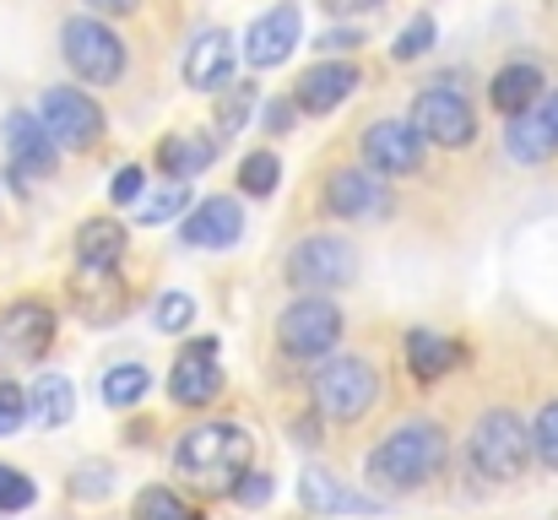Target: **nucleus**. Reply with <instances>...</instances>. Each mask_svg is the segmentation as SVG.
Here are the masks:
<instances>
[{"mask_svg":"<svg viewBox=\"0 0 558 520\" xmlns=\"http://www.w3.org/2000/svg\"><path fill=\"white\" fill-rule=\"evenodd\" d=\"M439 467H445V434L434 423H401L369 450V477L385 494L423 488L428 477H439Z\"/></svg>","mask_w":558,"mask_h":520,"instance_id":"obj_1","label":"nucleus"},{"mask_svg":"<svg viewBox=\"0 0 558 520\" xmlns=\"http://www.w3.org/2000/svg\"><path fill=\"white\" fill-rule=\"evenodd\" d=\"M174 461L195 483H228V477H239L250 467V434L239 423H201V428H190L180 439Z\"/></svg>","mask_w":558,"mask_h":520,"instance_id":"obj_2","label":"nucleus"},{"mask_svg":"<svg viewBox=\"0 0 558 520\" xmlns=\"http://www.w3.org/2000/svg\"><path fill=\"white\" fill-rule=\"evenodd\" d=\"M60 55H65V65H71L82 82H93V87H109V82L125 76V44H120V33H114L109 22H98V16H71V22L60 27Z\"/></svg>","mask_w":558,"mask_h":520,"instance_id":"obj_3","label":"nucleus"},{"mask_svg":"<svg viewBox=\"0 0 558 520\" xmlns=\"http://www.w3.org/2000/svg\"><path fill=\"white\" fill-rule=\"evenodd\" d=\"M526 461H532V428L505 407L483 412L477 428H472V467L494 483H510V477L526 472Z\"/></svg>","mask_w":558,"mask_h":520,"instance_id":"obj_4","label":"nucleus"},{"mask_svg":"<svg viewBox=\"0 0 558 520\" xmlns=\"http://www.w3.org/2000/svg\"><path fill=\"white\" fill-rule=\"evenodd\" d=\"M310 390H315L320 418L353 423V418H364L374 401H379V374H374V363H364V358H331V363L315 368V385Z\"/></svg>","mask_w":558,"mask_h":520,"instance_id":"obj_5","label":"nucleus"},{"mask_svg":"<svg viewBox=\"0 0 558 520\" xmlns=\"http://www.w3.org/2000/svg\"><path fill=\"white\" fill-rule=\"evenodd\" d=\"M277 342H282L288 358H326L331 347L342 342V310L331 299H320V293L293 299L282 310V321H277Z\"/></svg>","mask_w":558,"mask_h":520,"instance_id":"obj_6","label":"nucleus"},{"mask_svg":"<svg viewBox=\"0 0 558 520\" xmlns=\"http://www.w3.org/2000/svg\"><path fill=\"white\" fill-rule=\"evenodd\" d=\"M288 277H293L299 288L331 293V288H348V282L359 277V255H353V244L337 239V233H310V239L293 244V255H288Z\"/></svg>","mask_w":558,"mask_h":520,"instance_id":"obj_7","label":"nucleus"},{"mask_svg":"<svg viewBox=\"0 0 558 520\" xmlns=\"http://www.w3.org/2000/svg\"><path fill=\"white\" fill-rule=\"evenodd\" d=\"M38 120L54 136V147H71V153H87L104 136V109L76 87H49L38 98Z\"/></svg>","mask_w":558,"mask_h":520,"instance_id":"obj_8","label":"nucleus"},{"mask_svg":"<svg viewBox=\"0 0 558 520\" xmlns=\"http://www.w3.org/2000/svg\"><path fill=\"white\" fill-rule=\"evenodd\" d=\"M412 125H417V136L434 142V147H472V136H477L472 104H466L461 93H450V87L417 93V98H412Z\"/></svg>","mask_w":558,"mask_h":520,"instance_id":"obj_9","label":"nucleus"},{"mask_svg":"<svg viewBox=\"0 0 558 520\" xmlns=\"http://www.w3.org/2000/svg\"><path fill=\"white\" fill-rule=\"evenodd\" d=\"M54 342V315L44 304H11L0 310V368H27Z\"/></svg>","mask_w":558,"mask_h":520,"instance_id":"obj_10","label":"nucleus"},{"mask_svg":"<svg viewBox=\"0 0 558 520\" xmlns=\"http://www.w3.org/2000/svg\"><path fill=\"white\" fill-rule=\"evenodd\" d=\"M326 206L337 217H353V222H385L390 217V184L385 173L374 169H337L326 179Z\"/></svg>","mask_w":558,"mask_h":520,"instance_id":"obj_11","label":"nucleus"},{"mask_svg":"<svg viewBox=\"0 0 558 520\" xmlns=\"http://www.w3.org/2000/svg\"><path fill=\"white\" fill-rule=\"evenodd\" d=\"M364 158L385 179H407V173L423 169V136L412 120H374L364 131Z\"/></svg>","mask_w":558,"mask_h":520,"instance_id":"obj_12","label":"nucleus"},{"mask_svg":"<svg viewBox=\"0 0 558 520\" xmlns=\"http://www.w3.org/2000/svg\"><path fill=\"white\" fill-rule=\"evenodd\" d=\"M299 38H304L299 5H271L266 16L250 22V33H244V60H250L255 71H271V65H282V60L299 49Z\"/></svg>","mask_w":558,"mask_h":520,"instance_id":"obj_13","label":"nucleus"},{"mask_svg":"<svg viewBox=\"0 0 558 520\" xmlns=\"http://www.w3.org/2000/svg\"><path fill=\"white\" fill-rule=\"evenodd\" d=\"M169 390L180 407H206L217 390H222V363H217V342H190L174 358V374H169Z\"/></svg>","mask_w":558,"mask_h":520,"instance_id":"obj_14","label":"nucleus"},{"mask_svg":"<svg viewBox=\"0 0 558 520\" xmlns=\"http://www.w3.org/2000/svg\"><path fill=\"white\" fill-rule=\"evenodd\" d=\"M299 499H304L310 516H379V510H385L379 494H359V488L337 483V477L320 472V467H310V472L299 477Z\"/></svg>","mask_w":558,"mask_h":520,"instance_id":"obj_15","label":"nucleus"},{"mask_svg":"<svg viewBox=\"0 0 558 520\" xmlns=\"http://www.w3.org/2000/svg\"><path fill=\"white\" fill-rule=\"evenodd\" d=\"M5 153H11V169H16V173H33V179L54 173V164H60V147H54V136H49V131H44V120H33L27 109L5 114Z\"/></svg>","mask_w":558,"mask_h":520,"instance_id":"obj_16","label":"nucleus"},{"mask_svg":"<svg viewBox=\"0 0 558 520\" xmlns=\"http://www.w3.org/2000/svg\"><path fill=\"white\" fill-rule=\"evenodd\" d=\"M185 82L195 93H222L233 82V38L222 27H206L195 33L185 49Z\"/></svg>","mask_w":558,"mask_h":520,"instance_id":"obj_17","label":"nucleus"},{"mask_svg":"<svg viewBox=\"0 0 558 520\" xmlns=\"http://www.w3.org/2000/svg\"><path fill=\"white\" fill-rule=\"evenodd\" d=\"M353 87H359V65H348V60H320V65H310L304 76H299V109L304 114H331L337 104H348L353 98Z\"/></svg>","mask_w":558,"mask_h":520,"instance_id":"obj_18","label":"nucleus"},{"mask_svg":"<svg viewBox=\"0 0 558 520\" xmlns=\"http://www.w3.org/2000/svg\"><path fill=\"white\" fill-rule=\"evenodd\" d=\"M180 233H185V244H195V250H228V244L244 233L239 201H233V195H211V201L190 206V217H185Z\"/></svg>","mask_w":558,"mask_h":520,"instance_id":"obj_19","label":"nucleus"},{"mask_svg":"<svg viewBox=\"0 0 558 520\" xmlns=\"http://www.w3.org/2000/svg\"><path fill=\"white\" fill-rule=\"evenodd\" d=\"M120 255H125V228H120L114 217L82 222V233H76V261H82V271H114Z\"/></svg>","mask_w":558,"mask_h":520,"instance_id":"obj_20","label":"nucleus"},{"mask_svg":"<svg viewBox=\"0 0 558 520\" xmlns=\"http://www.w3.org/2000/svg\"><path fill=\"white\" fill-rule=\"evenodd\" d=\"M71 412H76V390L65 374H38L27 385V418L38 428H60V423H71Z\"/></svg>","mask_w":558,"mask_h":520,"instance_id":"obj_21","label":"nucleus"},{"mask_svg":"<svg viewBox=\"0 0 558 520\" xmlns=\"http://www.w3.org/2000/svg\"><path fill=\"white\" fill-rule=\"evenodd\" d=\"M217 136H206V131H195V136H169L163 147H158V169L174 173V179H190V173H206L217 164Z\"/></svg>","mask_w":558,"mask_h":520,"instance_id":"obj_22","label":"nucleus"},{"mask_svg":"<svg viewBox=\"0 0 558 520\" xmlns=\"http://www.w3.org/2000/svg\"><path fill=\"white\" fill-rule=\"evenodd\" d=\"M537 98H543V71H537V65L515 60V65H505V71L494 76V109H499V114H521V109H532Z\"/></svg>","mask_w":558,"mask_h":520,"instance_id":"obj_23","label":"nucleus"},{"mask_svg":"<svg viewBox=\"0 0 558 520\" xmlns=\"http://www.w3.org/2000/svg\"><path fill=\"white\" fill-rule=\"evenodd\" d=\"M461 363V347L445 342V337H434V331H412L407 337V368H412V379H439V374H450Z\"/></svg>","mask_w":558,"mask_h":520,"instance_id":"obj_24","label":"nucleus"},{"mask_svg":"<svg viewBox=\"0 0 558 520\" xmlns=\"http://www.w3.org/2000/svg\"><path fill=\"white\" fill-rule=\"evenodd\" d=\"M505 147H510V158H515V164H543V158H554V142L543 136V125L532 120V109H521V114H510V131H505Z\"/></svg>","mask_w":558,"mask_h":520,"instance_id":"obj_25","label":"nucleus"},{"mask_svg":"<svg viewBox=\"0 0 558 520\" xmlns=\"http://www.w3.org/2000/svg\"><path fill=\"white\" fill-rule=\"evenodd\" d=\"M147 390H153V374L142 363H120V368L104 374V401L109 407H136Z\"/></svg>","mask_w":558,"mask_h":520,"instance_id":"obj_26","label":"nucleus"},{"mask_svg":"<svg viewBox=\"0 0 558 520\" xmlns=\"http://www.w3.org/2000/svg\"><path fill=\"white\" fill-rule=\"evenodd\" d=\"M131 520H195V510L174 488H142L136 505H131Z\"/></svg>","mask_w":558,"mask_h":520,"instance_id":"obj_27","label":"nucleus"},{"mask_svg":"<svg viewBox=\"0 0 558 520\" xmlns=\"http://www.w3.org/2000/svg\"><path fill=\"white\" fill-rule=\"evenodd\" d=\"M277 173H282L277 153H250V158L239 164V190H244V195H271V190H277Z\"/></svg>","mask_w":558,"mask_h":520,"instance_id":"obj_28","label":"nucleus"},{"mask_svg":"<svg viewBox=\"0 0 558 520\" xmlns=\"http://www.w3.org/2000/svg\"><path fill=\"white\" fill-rule=\"evenodd\" d=\"M180 211H190V190H185V179H174V184H163L158 195H147L142 201V222H174Z\"/></svg>","mask_w":558,"mask_h":520,"instance_id":"obj_29","label":"nucleus"},{"mask_svg":"<svg viewBox=\"0 0 558 520\" xmlns=\"http://www.w3.org/2000/svg\"><path fill=\"white\" fill-rule=\"evenodd\" d=\"M434 33H439V27H434V16L423 11V16H412V22L396 33L390 55H396V60H417V55H428V49H434Z\"/></svg>","mask_w":558,"mask_h":520,"instance_id":"obj_30","label":"nucleus"},{"mask_svg":"<svg viewBox=\"0 0 558 520\" xmlns=\"http://www.w3.org/2000/svg\"><path fill=\"white\" fill-rule=\"evenodd\" d=\"M532 456L558 472V401H548L543 412H537V423H532Z\"/></svg>","mask_w":558,"mask_h":520,"instance_id":"obj_31","label":"nucleus"},{"mask_svg":"<svg viewBox=\"0 0 558 520\" xmlns=\"http://www.w3.org/2000/svg\"><path fill=\"white\" fill-rule=\"evenodd\" d=\"M250 114H255V87H228V98L217 109V136H233Z\"/></svg>","mask_w":558,"mask_h":520,"instance_id":"obj_32","label":"nucleus"},{"mask_svg":"<svg viewBox=\"0 0 558 520\" xmlns=\"http://www.w3.org/2000/svg\"><path fill=\"white\" fill-rule=\"evenodd\" d=\"M33 499H38L33 477H22L16 467H0V516H16V510H27Z\"/></svg>","mask_w":558,"mask_h":520,"instance_id":"obj_33","label":"nucleus"},{"mask_svg":"<svg viewBox=\"0 0 558 520\" xmlns=\"http://www.w3.org/2000/svg\"><path fill=\"white\" fill-rule=\"evenodd\" d=\"M22 423H27V390L0 379V439H11Z\"/></svg>","mask_w":558,"mask_h":520,"instance_id":"obj_34","label":"nucleus"},{"mask_svg":"<svg viewBox=\"0 0 558 520\" xmlns=\"http://www.w3.org/2000/svg\"><path fill=\"white\" fill-rule=\"evenodd\" d=\"M153 321H158V331H185L190 321H195V299L190 293H163L158 310H153Z\"/></svg>","mask_w":558,"mask_h":520,"instance_id":"obj_35","label":"nucleus"},{"mask_svg":"<svg viewBox=\"0 0 558 520\" xmlns=\"http://www.w3.org/2000/svg\"><path fill=\"white\" fill-rule=\"evenodd\" d=\"M244 483H233V499L244 505V510H255V505H266L271 499V477L266 472H239Z\"/></svg>","mask_w":558,"mask_h":520,"instance_id":"obj_36","label":"nucleus"},{"mask_svg":"<svg viewBox=\"0 0 558 520\" xmlns=\"http://www.w3.org/2000/svg\"><path fill=\"white\" fill-rule=\"evenodd\" d=\"M71 494H82V499H98V494H109V467H82V472L71 477Z\"/></svg>","mask_w":558,"mask_h":520,"instance_id":"obj_37","label":"nucleus"},{"mask_svg":"<svg viewBox=\"0 0 558 520\" xmlns=\"http://www.w3.org/2000/svg\"><path fill=\"white\" fill-rule=\"evenodd\" d=\"M532 120L543 125V136L554 142V153H558V93H543V98L532 104Z\"/></svg>","mask_w":558,"mask_h":520,"instance_id":"obj_38","label":"nucleus"},{"mask_svg":"<svg viewBox=\"0 0 558 520\" xmlns=\"http://www.w3.org/2000/svg\"><path fill=\"white\" fill-rule=\"evenodd\" d=\"M136 195H142V169H120L109 179V201H114V206H125V201H136Z\"/></svg>","mask_w":558,"mask_h":520,"instance_id":"obj_39","label":"nucleus"},{"mask_svg":"<svg viewBox=\"0 0 558 520\" xmlns=\"http://www.w3.org/2000/svg\"><path fill=\"white\" fill-rule=\"evenodd\" d=\"M315 49H326V55H348V49H359V33H353V27H331V33H320Z\"/></svg>","mask_w":558,"mask_h":520,"instance_id":"obj_40","label":"nucleus"},{"mask_svg":"<svg viewBox=\"0 0 558 520\" xmlns=\"http://www.w3.org/2000/svg\"><path fill=\"white\" fill-rule=\"evenodd\" d=\"M288 125H293V98H277V104L266 109V131H271V136H282Z\"/></svg>","mask_w":558,"mask_h":520,"instance_id":"obj_41","label":"nucleus"},{"mask_svg":"<svg viewBox=\"0 0 558 520\" xmlns=\"http://www.w3.org/2000/svg\"><path fill=\"white\" fill-rule=\"evenodd\" d=\"M82 5H93V11H120V16H125V11H136L142 0H82Z\"/></svg>","mask_w":558,"mask_h":520,"instance_id":"obj_42","label":"nucleus"}]
</instances>
